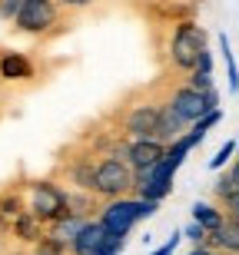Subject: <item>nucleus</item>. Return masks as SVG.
<instances>
[{"instance_id":"4","label":"nucleus","mask_w":239,"mask_h":255,"mask_svg":"<svg viewBox=\"0 0 239 255\" xmlns=\"http://www.w3.org/2000/svg\"><path fill=\"white\" fill-rule=\"evenodd\" d=\"M206 30L200 23H193V20H183L176 23L173 30V40H170V63L183 73H190L193 66H196V57H200V50H206Z\"/></svg>"},{"instance_id":"7","label":"nucleus","mask_w":239,"mask_h":255,"mask_svg":"<svg viewBox=\"0 0 239 255\" xmlns=\"http://www.w3.org/2000/svg\"><path fill=\"white\" fill-rule=\"evenodd\" d=\"M160 123V103H140L123 113V136L126 139H153Z\"/></svg>"},{"instance_id":"33","label":"nucleus","mask_w":239,"mask_h":255,"mask_svg":"<svg viewBox=\"0 0 239 255\" xmlns=\"http://www.w3.org/2000/svg\"><path fill=\"white\" fill-rule=\"evenodd\" d=\"M230 176H233V179L239 182V156H236V159H233V169H230Z\"/></svg>"},{"instance_id":"27","label":"nucleus","mask_w":239,"mask_h":255,"mask_svg":"<svg viewBox=\"0 0 239 255\" xmlns=\"http://www.w3.org/2000/svg\"><path fill=\"white\" fill-rule=\"evenodd\" d=\"M20 3L23 0H0V20H10L13 23V17L20 13Z\"/></svg>"},{"instance_id":"12","label":"nucleus","mask_w":239,"mask_h":255,"mask_svg":"<svg viewBox=\"0 0 239 255\" xmlns=\"http://www.w3.org/2000/svg\"><path fill=\"white\" fill-rule=\"evenodd\" d=\"M10 232L20 239V242H27V246H33V242H40L43 239V232H47V226L40 222L30 209H23L17 219H10Z\"/></svg>"},{"instance_id":"23","label":"nucleus","mask_w":239,"mask_h":255,"mask_svg":"<svg viewBox=\"0 0 239 255\" xmlns=\"http://www.w3.org/2000/svg\"><path fill=\"white\" fill-rule=\"evenodd\" d=\"M233 156H236V139L223 142V146H220V152H216V156H213V159H210V169H213V172H220L223 166H226V162L233 159Z\"/></svg>"},{"instance_id":"10","label":"nucleus","mask_w":239,"mask_h":255,"mask_svg":"<svg viewBox=\"0 0 239 255\" xmlns=\"http://www.w3.org/2000/svg\"><path fill=\"white\" fill-rule=\"evenodd\" d=\"M106 242H110V236H106V229L96 222V219H90L83 229H80V236L73 239V246H70L67 255H96L100 249H106Z\"/></svg>"},{"instance_id":"15","label":"nucleus","mask_w":239,"mask_h":255,"mask_svg":"<svg viewBox=\"0 0 239 255\" xmlns=\"http://www.w3.org/2000/svg\"><path fill=\"white\" fill-rule=\"evenodd\" d=\"M67 212H73V216H93V212H100V202H96V192L90 189H73V186H67Z\"/></svg>"},{"instance_id":"11","label":"nucleus","mask_w":239,"mask_h":255,"mask_svg":"<svg viewBox=\"0 0 239 255\" xmlns=\"http://www.w3.org/2000/svg\"><path fill=\"white\" fill-rule=\"evenodd\" d=\"M30 76H33V63L23 53H17V50H3L0 53V80L17 83V80H30Z\"/></svg>"},{"instance_id":"14","label":"nucleus","mask_w":239,"mask_h":255,"mask_svg":"<svg viewBox=\"0 0 239 255\" xmlns=\"http://www.w3.org/2000/svg\"><path fill=\"white\" fill-rule=\"evenodd\" d=\"M183 132H186V123H183L180 116L173 113L166 103H160V123H156V132H153V139H160L163 146H170L173 139H180Z\"/></svg>"},{"instance_id":"31","label":"nucleus","mask_w":239,"mask_h":255,"mask_svg":"<svg viewBox=\"0 0 239 255\" xmlns=\"http://www.w3.org/2000/svg\"><path fill=\"white\" fill-rule=\"evenodd\" d=\"M186 255H223V252H216L213 246H193V249H190Z\"/></svg>"},{"instance_id":"26","label":"nucleus","mask_w":239,"mask_h":255,"mask_svg":"<svg viewBox=\"0 0 239 255\" xmlns=\"http://www.w3.org/2000/svg\"><path fill=\"white\" fill-rule=\"evenodd\" d=\"M180 242H183V232L176 229V232H173V236L166 239V242H163L160 249H153L150 255H176V249H180Z\"/></svg>"},{"instance_id":"20","label":"nucleus","mask_w":239,"mask_h":255,"mask_svg":"<svg viewBox=\"0 0 239 255\" xmlns=\"http://www.w3.org/2000/svg\"><path fill=\"white\" fill-rule=\"evenodd\" d=\"M27 209V199L20 192H0V216L3 219H17Z\"/></svg>"},{"instance_id":"3","label":"nucleus","mask_w":239,"mask_h":255,"mask_svg":"<svg viewBox=\"0 0 239 255\" xmlns=\"http://www.w3.org/2000/svg\"><path fill=\"white\" fill-rule=\"evenodd\" d=\"M93 192L100 199H120L133 192V169L123 159L113 156H100V162H93Z\"/></svg>"},{"instance_id":"32","label":"nucleus","mask_w":239,"mask_h":255,"mask_svg":"<svg viewBox=\"0 0 239 255\" xmlns=\"http://www.w3.org/2000/svg\"><path fill=\"white\" fill-rule=\"evenodd\" d=\"M96 0H57V7H90Z\"/></svg>"},{"instance_id":"30","label":"nucleus","mask_w":239,"mask_h":255,"mask_svg":"<svg viewBox=\"0 0 239 255\" xmlns=\"http://www.w3.org/2000/svg\"><path fill=\"white\" fill-rule=\"evenodd\" d=\"M223 206H226V216L239 222V189L233 192V196H226V199H223Z\"/></svg>"},{"instance_id":"16","label":"nucleus","mask_w":239,"mask_h":255,"mask_svg":"<svg viewBox=\"0 0 239 255\" xmlns=\"http://www.w3.org/2000/svg\"><path fill=\"white\" fill-rule=\"evenodd\" d=\"M193 222H200L206 232H216V229L226 222V212L213 202H193Z\"/></svg>"},{"instance_id":"2","label":"nucleus","mask_w":239,"mask_h":255,"mask_svg":"<svg viewBox=\"0 0 239 255\" xmlns=\"http://www.w3.org/2000/svg\"><path fill=\"white\" fill-rule=\"evenodd\" d=\"M27 209L43 226L57 222L60 216H67V186L53 179H33L27 189Z\"/></svg>"},{"instance_id":"18","label":"nucleus","mask_w":239,"mask_h":255,"mask_svg":"<svg viewBox=\"0 0 239 255\" xmlns=\"http://www.w3.org/2000/svg\"><path fill=\"white\" fill-rule=\"evenodd\" d=\"M136 199H146V202H163V199L173 192V179H150V182H140L133 186Z\"/></svg>"},{"instance_id":"5","label":"nucleus","mask_w":239,"mask_h":255,"mask_svg":"<svg viewBox=\"0 0 239 255\" xmlns=\"http://www.w3.org/2000/svg\"><path fill=\"white\" fill-rule=\"evenodd\" d=\"M166 106H170L186 126H193L196 120H203V116L210 113V110H220V93H216V90H210V93H196L193 86L183 83V86H176V90L170 93Z\"/></svg>"},{"instance_id":"21","label":"nucleus","mask_w":239,"mask_h":255,"mask_svg":"<svg viewBox=\"0 0 239 255\" xmlns=\"http://www.w3.org/2000/svg\"><path fill=\"white\" fill-rule=\"evenodd\" d=\"M186 86H193L196 93H210V90H216L213 73H200V70H190V73H186Z\"/></svg>"},{"instance_id":"22","label":"nucleus","mask_w":239,"mask_h":255,"mask_svg":"<svg viewBox=\"0 0 239 255\" xmlns=\"http://www.w3.org/2000/svg\"><path fill=\"white\" fill-rule=\"evenodd\" d=\"M180 232H183V239H190V246H206V242H210V232H206L200 222H186Z\"/></svg>"},{"instance_id":"29","label":"nucleus","mask_w":239,"mask_h":255,"mask_svg":"<svg viewBox=\"0 0 239 255\" xmlns=\"http://www.w3.org/2000/svg\"><path fill=\"white\" fill-rule=\"evenodd\" d=\"M193 70H200V73H213V53H210V47L200 50V57H196V66H193Z\"/></svg>"},{"instance_id":"34","label":"nucleus","mask_w":239,"mask_h":255,"mask_svg":"<svg viewBox=\"0 0 239 255\" xmlns=\"http://www.w3.org/2000/svg\"><path fill=\"white\" fill-rule=\"evenodd\" d=\"M236 156H239V139H236Z\"/></svg>"},{"instance_id":"1","label":"nucleus","mask_w":239,"mask_h":255,"mask_svg":"<svg viewBox=\"0 0 239 255\" xmlns=\"http://www.w3.org/2000/svg\"><path fill=\"white\" fill-rule=\"evenodd\" d=\"M160 209V202H146V199L136 196H120V199H106L100 212H96V222L106 229V236L113 239H130L133 226L140 219H150Z\"/></svg>"},{"instance_id":"35","label":"nucleus","mask_w":239,"mask_h":255,"mask_svg":"<svg viewBox=\"0 0 239 255\" xmlns=\"http://www.w3.org/2000/svg\"><path fill=\"white\" fill-rule=\"evenodd\" d=\"M17 255H23V252H17Z\"/></svg>"},{"instance_id":"25","label":"nucleus","mask_w":239,"mask_h":255,"mask_svg":"<svg viewBox=\"0 0 239 255\" xmlns=\"http://www.w3.org/2000/svg\"><path fill=\"white\" fill-rule=\"evenodd\" d=\"M220 120H223V110H210V113L203 116V120H196L190 129H196V132H203V136H206V132H210L216 123H220Z\"/></svg>"},{"instance_id":"6","label":"nucleus","mask_w":239,"mask_h":255,"mask_svg":"<svg viewBox=\"0 0 239 255\" xmlns=\"http://www.w3.org/2000/svg\"><path fill=\"white\" fill-rule=\"evenodd\" d=\"M60 20V7L57 0H23L20 3V13L13 17V27L20 33H30V37H40V33H50Z\"/></svg>"},{"instance_id":"13","label":"nucleus","mask_w":239,"mask_h":255,"mask_svg":"<svg viewBox=\"0 0 239 255\" xmlns=\"http://www.w3.org/2000/svg\"><path fill=\"white\" fill-rule=\"evenodd\" d=\"M206 246H213L223 255H239V222L226 216V222H223L216 232H210V242H206Z\"/></svg>"},{"instance_id":"8","label":"nucleus","mask_w":239,"mask_h":255,"mask_svg":"<svg viewBox=\"0 0 239 255\" xmlns=\"http://www.w3.org/2000/svg\"><path fill=\"white\" fill-rule=\"evenodd\" d=\"M86 222H90L86 216H73V212H67V216H60L57 222H50L47 232H43V239H47L50 246H57V249H63V252H70L73 239L80 236V229H83Z\"/></svg>"},{"instance_id":"9","label":"nucleus","mask_w":239,"mask_h":255,"mask_svg":"<svg viewBox=\"0 0 239 255\" xmlns=\"http://www.w3.org/2000/svg\"><path fill=\"white\" fill-rule=\"evenodd\" d=\"M166 156V146L160 139H130L126 142V166L130 169H146Z\"/></svg>"},{"instance_id":"17","label":"nucleus","mask_w":239,"mask_h":255,"mask_svg":"<svg viewBox=\"0 0 239 255\" xmlns=\"http://www.w3.org/2000/svg\"><path fill=\"white\" fill-rule=\"evenodd\" d=\"M67 182L73 186V189H90L93 192V162L90 159L67 162Z\"/></svg>"},{"instance_id":"19","label":"nucleus","mask_w":239,"mask_h":255,"mask_svg":"<svg viewBox=\"0 0 239 255\" xmlns=\"http://www.w3.org/2000/svg\"><path fill=\"white\" fill-rule=\"evenodd\" d=\"M220 50H223V60H226V73H230V90L239 93V66H236V57H233V47H230L226 33H220Z\"/></svg>"},{"instance_id":"28","label":"nucleus","mask_w":239,"mask_h":255,"mask_svg":"<svg viewBox=\"0 0 239 255\" xmlns=\"http://www.w3.org/2000/svg\"><path fill=\"white\" fill-rule=\"evenodd\" d=\"M27 255H67L63 249H57V246H50L47 239H40V242H33V249H30Z\"/></svg>"},{"instance_id":"24","label":"nucleus","mask_w":239,"mask_h":255,"mask_svg":"<svg viewBox=\"0 0 239 255\" xmlns=\"http://www.w3.org/2000/svg\"><path fill=\"white\" fill-rule=\"evenodd\" d=\"M236 189H239V182L233 179L230 172H223L220 179H216V186H213V192H216V199H220V202H223V199H226V196H233V192H236Z\"/></svg>"}]
</instances>
